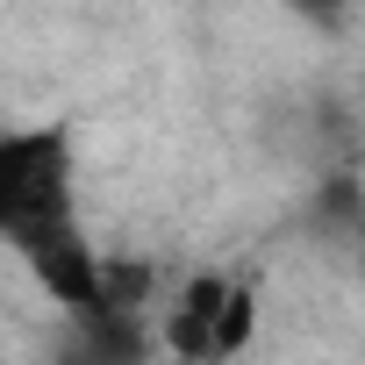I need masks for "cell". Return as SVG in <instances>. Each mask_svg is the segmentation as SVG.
Listing matches in <instances>:
<instances>
[{"instance_id":"3957f363","label":"cell","mask_w":365,"mask_h":365,"mask_svg":"<svg viewBox=\"0 0 365 365\" xmlns=\"http://www.w3.org/2000/svg\"><path fill=\"white\" fill-rule=\"evenodd\" d=\"M251 329H258V287H251V279H230L222 315H215V365L244 358V351H251Z\"/></svg>"},{"instance_id":"7a4b0ae2","label":"cell","mask_w":365,"mask_h":365,"mask_svg":"<svg viewBox=\"0 0 365 365\" xmlns=\"http://www.w3.org/2000/svg\"><path fill=\"white\" fill-rule=\"evenodd\" d=\"M222 294H230L222 272H201V279L179 287V301H172V315H165V329H158L172 365H215V315H222Z\"/></svg>"},{"instance_id":"6da1fadb","label":"cell","mask_w":365,"mask_h":365,"mask_svg":"<svg viewBox=\"0 0 365 365\" xmlns=\"http://www.w3.org/2000/svg\"><path fill=\"white\" fill-rule=\"evenodd\" d=\"M79 230L72 222V136L65 129H0V237L22 251Z\"/></svg>"}]
</instances>
